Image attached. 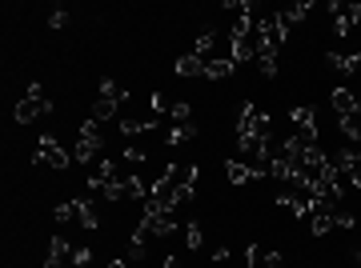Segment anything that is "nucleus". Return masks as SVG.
I'll use <instances>...</instances> for the list:
<instances>
[{
  "mask_svg": "<svg viewBox=\"0 0 361 268\" xmlns=\"http://www.w3.org/2000/svg\"><path fill=\"white\" fill-rule=\"evenodd\" d=\"M137 229H141L145 236H173V232H177V212L153 205V200H145L141 205V224H137Z\"/></svg>",
  "mask_w": 361,
  "mask_h": 268,
  "instance_id": "1",
  "label": "nucleus"
},
{
  "mask_svg": "<svg viewBox=\"0 0 361 268\" xmlns=\"http://www.w3.org/2000/svg\"><path fill=\"white\" fill-rule=\"evenodd\" d=\"M32 165H37V168H52V172H65V168H68V153L61 148L56 136H40L37 153H32Z\"/></svg>",
  "mask_w": 361,
  "mask_h": 268,
  "instance_id": "2",
  "label": "nucleus"
},
{
  "mask_svg": "<svg viewBox=\"0 0 361 268\" xmlns=\"http://www.w3.org/2000/svg\"><path fill=\"white\" fill-rule=\"evenodd\" d=\"M101 125L97 120H85L80 125V141H77V148H73V160H80V165H92L97 160V153H101Z\"/></svg>",
  "mask_w": 361,
  "mask_h": 268,
  "instance_id": "3",
  "label": "nucleus"
},
{
  "mask_svg": "<svg viewBox=\"0 0 361 268\" xmlns=\"http://www.w3.org/2000/svg\"><path fill=\"white\" fill-rule=\"evenodd\" d=\"M329 16H334L337 37H349L361 25V4H337V0H329Z\"/></svg>",
  "mask_w": 361,
  "mask_h": 268,
  "instance_id": "4",
  "label": "nucleus"
},
{
  "mask_svg": "<svg viewBox=\"0 0 361 268\" xmlns=\"http://www.w3.org/2000/svg\"><path fill=\"white\" fill-rule=\"evenodd\" d=\"M49 113H52L49 96H25V101L13 108V120H16V125H32L37 116H49Z\"/></svg>",
  "mask_w": 361,
  "mask_h": 268,
  "instance_id": "5",
  "label": "nucleus"
},
{
  "mask_svg": "<svg viewBox=\"0 0 361 268\" xmlns=\"http://www.w3.org/2000/svg\"><path fill=\"white\" fill-rule=\"evenodd\" d=\"M289 120H293V125L301 128V132H297L301 141H317V113H313V108L297 104V108H289Z\"/></svg>",
  "mask_w": 361,
  "mask_h": 268,
  "instance_id": "6",
  "label": "nucleus"
},
{
  "mask_svg": "<svg viewBox=\"0 0 361 268\" xmlns=\"http://www.w3.org/2000/svg\"><path fill=\"white\" fill-rule=\"evenodd\" d=\"M329 104H334L337 116H353L357 113V92L353 89H334L329 92Z\"/></svg>",
  "mask_w": 361,
  "mask_h": 268,
  "instance_id": "7",
  "label": "nucleus"
},
{
  "mask_svg": "<svg viewBox=\"0 0 361 268\" xmlns=\"http://www.w3.org/2000/svg\"><path fill=\"white\" fill-rule=\"evenodd\" d=\"M233 72H237V60H233V56H209L205 60L209 80H225V77H233Z\"/></svg>",
  "mask_w": 361,
  "mask_h": 268,
  "instance_id": "8",
  "label": "nucleus"
},
{
  "mask_svg": "<svg viewBox=\"0 0 361 268\" xmlns=\"http://www.w3.org/2000/svg\"><path fill=\"white\" fill-rule=\"evenodd\" d=\"M77 205V224L85 232H97L101 229V217H97V200H73Z\"/></svg>",
  "mask_w": 361,
  "mask_h": 268,
  "instance_id": "9",
  "label": "nucleus"
},
{
  "mask_svg": "<svg viewBox=\"0 0 361 268\" xmlns=\"http://www.w3.org/2000/svg\"><path fill=\"white\" fill-rule=\"evenodd\" d=\"M173 72H177V77H205V60H201L197 52H185V56H177Z\"/></svg>",
  "mask_w": 361,
  "mask_h": 268,
  "instance_id": "10",
  "label": "nucleus"
},
{
  "mask_svg": "<svg viewBox=\"0 0 361 268\" xmlns=\"http://www.w3.org/2000/svg\"><path fill=\"white\" fill-rule=\"evenodd\" d=\"M225 177H229L233 184H253V180H261L257 168L245 165V160H229V165H225Z\"/></svg>",
  "mask_w": 361,
  "mask_h": 268,
  "instance_id": "11",
  "label": "nucleus"
},
{
  "mask_svg": "<svg viewBox=\"0 0 361 268\" xmlns=\"http://www.w3.org/2000/svg\"><path fill=\"white\" fill-rule=\"evenodd\" d=\"M157 120H161V116H125V120H121V132H125V136H141V132H153Z\"/></svg>",
  "mask_w": 361,
  "mask_h": 268,
  "instance_id": "12",
  "label": "nucleus"
},
{
  "mask_svg": "<svg viewBox=\"0 0 361 268\" xmlns=\"http://www.w3.org/2000/svg\"><path fill=\"white\" fill-rule=\"evenodd\" d=\"M329 68H337V72H361V56L357 52H329Z\"/></svg>",
  "mask_w": 361,
  "mask_h": 268,
  "instance_id": "13",
  "label": "nucleus"
},
{
  "mask_svg": "<svg viewBox=\"0 0 361 268\" xmlns=\"http://www.w3.org/2000/svg\"><path fill=\"white\" fill-rule=\"evenodd\" d=\"M310 8H313L310 0H301V4H289L285 13H277V16H281V25H285V32H289V28H293V25H301V20L310 16Z\"/></svg>",
  "mask_w": 361,
  "mask_h": 268,
  "instance_id": "14",
  "label": "nucleus"
},
{
  "mask_svg": "<svg viewBox=\"0 0 361 268\" xmlns=\"http://www.w3.org/2000/svg\"><path fill=\"white\" fill-rule=\"evenodd\" d=\"M101 96H104V101H113V104H125V101H129V89H125L121 80L104 77V80H101Z\"/></svg>",
  "mask_w": 361,
  "mask_h": 268,
  "instance_id": "15",
  "label": "nucleus"
},
{
  "mask_svg": "<svg viewBox=\"0 0 361 268\" xmlns=\"http://www.w3.org/2000/svg\"><path fill=\"white\" fill-rule=\"evenodd\" d=\"M337 128L345 132L349 144H361V116L357 113H353V116H337Z\"/></svg>",
  "mask_w": 361,
  "mask_h": 268,
  "instance_id": "16",
  "label": "nucleus"
},
{
  "mask_svg": "<svg viewBox=\"0 0 361 268\" xmlns=\"http://www.w3.org/2000/svg\"><path fill=\"white\" fill-rule=\"evenodd\" d=\"M197 132H201V125H197V120H185V125L169 128V144H185V141H193Z\"/></svg>",
  "mask_w": 361,
  "mask_h": 268,
  "instance_id": "17",
  "label": "nucleus"
},
{
  "mask_svg": "<svg viewBox=\"0 0 361 268\" xmlns=\"http://www.w3.org/2000/svg\"><path fill=\"white\" fill-rule=\"evenodd\" d=\"M257 68H261V77H265V80L277 77V52H273V49H257Z\"/></svg>",
  "mask_w": 361,
  "mask_h": 268,
  "instance_id": "18",
  "label": "nucleus"
},
{
  "mask_svg": "<svg viewBox=\"0 0 361 268\" xmlns=\"http://www.w3.org/2000/svg\"><path fill=\"white\" fill-rule=\"evenodd\" d=\"M116 108H121V104H113V101H104V96H97V104H92L89 120H97V125H101V120H109V116H116Z\"/></svg>",
  "mask_w": 361,
  "mask_h": 268,
  "instance_id": "19",
  "label": "nucleus"
},
{
  "mask_svg": "<svg viewBox=\"0 0 361 268\" xmlns=\"http://www.w3.org/2000/svg\"><path fill=\"white\" fill-rule=\"evenodd\" d=\"M353 224H357V217H353L345 205H337L334 208V229H353Z\"/></svg>",
  "mask_w": 361,
  "mask_h": 268,
  "instance_id": "20",
  "label": "nucleus"
},
{
  "mask_svg": "<svg viewBox=\"0 0 361 268\" xmlns=\"http://www.w3.org/2000/svg\"><path fill=\"white\" fill-rule=\"evenodd\" d=\"M92 264V248L89 244H77V248H73V268H89Z\"/></svg>",
  "mask_w": 361,
  "mask_h": 268,
  "instance_id": "21",
  "label": "nucleus"
},
{
  "mask_svg": "<svg viewBox=\"0 0 361 268\" xmlns=\"http://www.w3.org/2000/svg\"><path fill=\"white\" fill-rule=\"evenodd\" d=\"M52 217H56V224H73V220H77V205H56Z\"/></svg>",
  "mask_w": 361,
  "mask_h": 268,
  "instance_id": "22",
  "label": "nucleus"
},
{
  "mask_svg": "<svg viewBox=\"0 0 361 268\" xmlns=\"http://www.w3.org/2000/svg\"><path fill=\"white\" fill-rule=\"evenodd\" d=\"M201 241H205V232H201V224H189V229H185V248H201Z\"/></svg>",
  "mask_w": 361,
  "mask_h": 268,
  "instance_id": "23",
  "label": "nucleus"
},
{
  "mask_svg": "<svg viewBox=\"0 0 361 268\" xmlns=\"http://www.w3.org/2000/svg\"><path fill=\"white\" fill-rule=\"evenodd\" d=\"M169 120H177V125H185V120H193V108H189L185 101H177V104H173V113H169Z\"/></svg>",
  "mask_w": 361,
  "mask_h": 268,
  "instance_id": "24",
  "label": "nucleus"
},
{
  "mask_svg": "<svg viewBox=\"0 0 361 268\" xmlns=\"http://www.w3.org/2000/svg\"><path fill=\"white\" fill-rule=\"evenodd\" d=\"M49 25H52V28H65V25H68V13H65V8H52Z\"/></svg>",
  "mask_w": 361,
  "mask_h": 268,
  "instance_id": "25",
  "label": "nucleus"
},
{
  "mask_svg": "<svg viewBox=\"0 0 361 268\" xmlns=\"http://www.w3.org/2000/svg\"><path fill=\"white\" fill-rule=\"evenodd\" d=\"M109 268H129V260H125V256H121V260H113V264Z\"/></svg>",
  "mask_w": 361,
  "mask_h": 268,
  "instance_id": "26",
  "label": "nucleus"
},
{
  "mask_svg": "<svg viewBox=\"0 0 361 268\" xmlns=\"http://www.w3.org/2000/svg\"><path fill=\"white\" fill-rule=\"evenodd\" d=\"M165 268H180V264H177V260H173V256H169V260H165Z\"/></svg>",
  "mask_w": 361,
  "mask_h": 268,
  "instance_id": "27",
  "label": "nucleus"
},
{
  "mask_svg": "<svg viewBox=\"0 0 361 268\" xmlns=\"http://www.w3.org/2000/svg\"><path fill=\"white\" fill-rule=\"evenodd\" d=\"M357 264H361V248H357Z\"/></svg>",
  "mask_w": 361,
  "mask_h": 268,
  "instance_id": "28",
  "label": "nucleus"
},
{
  "mask_svg": "<svg viewBox=\"0 0 361 268\" xmlns=\"http://www.w3.org/2000/svg\"><path fill=\"white\" fill-rule=\"evenodd\" d=\"M357 96H361V92H357Z\"/></svg>",
  "mask_w": 361,
  "mask_h": 268,
  "instance_id": "29",
  "label": "nucleus"
}]
</instances>
